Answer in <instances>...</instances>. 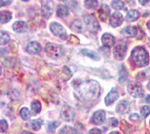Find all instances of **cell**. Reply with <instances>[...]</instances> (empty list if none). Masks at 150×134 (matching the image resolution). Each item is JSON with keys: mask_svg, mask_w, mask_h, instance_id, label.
Returning a JSON list of instances; mask_svg holds the SVG:
<instances>
[{"mask_svg": "<svg viewBox=\"0 0 150 134\" xmlns=\"http://www.w3.org/2000/svg\"><path fill=\"white\" fill-rule=\"evenodd\" d=\"M100 95V85L95 80H86L77 85L75 89V96L81 101L90 102L99 97Z\"/></svg>", "mask_w": 150, "mask_h": 134, "instance_id": "obj_1", "label": "cell"}, {"mask_svg": "<svg viewBox=\"0 0 150 134\" xmlns=\"http://www.w3.org/2000/svg\"><path fill=\"white\" fill-rule=\"evenodd\" d=\"M131 59L135 66L137 67H144L148 65L149 62V55L147 51L142 46H137L132 50Z\"/></svg>", "mask_w": 150, "mask_h": 134, "instance_id": "obj_2", "label": "cell"}, {"mask_svg": "<svg viewBox=\"0 0 150 134\" xmlns=\"http://www.w3.org/2000/svg\"><path fill=\"white\" fill-rule=\"evenodd\" d=\"M45 52L47 55L54 59H58L62 55L64 54V48L59 44H55V43H49L45 47Z\"/></svg>", "mask_w": 150, "mask_h": 134, "instance_id": "obj_3", "label": "cell"}, {"mask_svg": "<svg viewBox=\"0 0 150 134\" xmlns=\"http://www.w3.org/2000/svg\"><path fill=\"white\" fill-rule=\"evenodd\" d=\"M128 92L131 96L135 98H140L144 95L143 88H142L141 84L138 82H131L128 84Z\"/></svg>", "mask_w": 150, "mask_h": 134, "instance_id": "obj_4", "label": "cell"}, {"mask_svg": "<svg viewBox=\"0 0 150 134\" xmlns=\"http://www.w3.org/2000/svg\"><path fill=\"white\" fill-rule=\"evenodd\" d=\"M50 30L51 32L56 36H59L61 39H67V33H66V30L64 29L63 26L61 24L57 23V22H52L50 24Z\"/></svg>", "mask_w": 150, "mask_h": 134, "instance_id": "obj_5", "label": "cell"}, {"mask_svg": "<svg viewBox=\"0 0 150 134\" xmlns=\"http://www.w3.org/2000/svg\"><path fill=\"white\" fill-rule=\"evenodd\" d=\"M84 22H85L86 27L89 29L90 32L95 33V32H97L99 30V28H100L98 21L96 20L95 17L93 15H87L85 18H84Z\"/></svg>", "mask_w": 150, "mask_h": 134, "instance_id": "obj_6", "label": "cell"}, {"mask_svg": "<svg viewBox=\"0 0 150 134\" xmlns=\"http://www.w3.org/2000/svg\"><path fill=\"white\" fill-rule=\"evenodd\" d=\"M53 1L52 0H41V10L45 18H49L53 11Z\"/></svg>", "mask_w": 150, "mask_h": 134, "instance_id": "obj_7", "label": "cell"}, {"mask_svg": "<svg viewBox=\"0 0 150 134\" xmlns=\"http://www.w3.org/2000/svg\"><path fill=\"white\" fill-rule=\"evenodd\" d=\"M61 117L65 121H72L75 117V111L69 105H64L61 108Z\"/></svg>", "mask_w": 150, "mask_h": 134, "instance_id": "obj_8", "label": "cell"}, {"mask_svg": "<svg viewBox=\"0 0 150 134\" xmlns=\"http://www.w3.org/2000/svg\"><path fill=\"white\" fill-rule=\"evenodd\" d=\"M126 50H127V47L125 45H123V44L117 45L114 48V50H113V56H114L115 59L122 60L123 58H124L125 54H126Z\"/></svg>", "mask_w": 150, "mask_h": 134, "instance_id": "obj_9", "label": "cell"}, {"mask_svg": "<svg viewBox=\"0 0 150 134\" xmlns=\"http://www.w3.org/2000/svg\"><path fill=\"white\" fill-rule=\"evenodd\" d=\"M123 22V16L119 12H115L111 15L110 18V25L112 27H117V26L121 25Z\"/></svg>", "mask_w": 150, "mask_h": 134, "instance_id": "obj_10", "label": "cell"}, {"mask_svg": "<svg viewBox=\"0 0 150 134\" xmlns=\"http://www.w3.org/2000/svg\"><path fill=\"white\" fill-rule=\"evenodd\" d=\"M104 120H105V112H104L103 110H98V111L94 112L92 118H91L92 123L96 124V125L101 124Z\"/></svg>", "mask_w": 150, "mask_h": 134, "instance_id": "obj_11", "label": "cell"}, {"mask_svg": "<svg viewBox=\"0 0 150 134\" xmlns=\"http://www.w3.org/2000/svg\"><path fill=\"white\" fill-rule=\"evenodd\" d=\"M130 109V103L126 100H122L120 101L119 103L117 104L116 106V112L118 114H124V113H127Z\"/></svg>", "mask_w": 150, "mask_h": 134, "instance_id": "obj_12", "label": "cell"}, {"mask_svg": "<svg viewBox=\"0 0 150 134\" xmlns=\"http://www.w3.org/2000/svg\"><path fill=\"white\" fill-rule=\"evenodd\" d=\"M101 42L103 43V45L105 47H111V46L114 45L115 43V38L113 35H111L109 33H105L101 37Z\"/></svg>", "mask_w": 150, "mask_h": 134, "instance_id": "obj_13", "label": "cell"}, {"mask_svg": "<svg viewBox=\"0 0 150 134\" xmlns=\"http://www.w3.org/2000/svg\"><path fill=\"white\" fill-rule=\"evenodd\" d=\"M26 50H27V52L29 54H38L41 50V46L39 43L36 42V41H32V42H30L27 45Z\"/></svg>", "mask_w": 150, "mask_h": 134, "instance_id": "obj_14", "label": "cell"}, {"mask_svg": "<svg viewBox=\"0 0 150 134\" xmlns=\"http://www.w3.org/2000/svg\"><path fill=\"white\" fill-rule=\"evenodd\" d=\"M12 27H13V30L15 31V32H18V33H23L28 30V25L26 24V22H24V21H16V22L13 24Z\"/></svg>", "mask_w": 150, "mask_h": 134, "instance_id": "obj_15", "label": "cell"}, {"mask_svg": "<svg viewBox=\"0 0 150 134\" xmlns=\"http://www.w3.org/2000/svg\"><path fill=\"white\" fill-rule=\"evenodd\" d=\"M118 98V92L116 89H112L109 93L107 94V96L105 97V104L106 105H111L113 102L116 101V99Z\"/></svg>", "mask_w": 150, "mask_h": 134, "instance_id": "obj_16", "label": "cell"}, {"mask_svg": "<svg viewBox=\"0 0 150 134\" xmlns=\"http://www.w3.org/2000/svg\"><path fill=\"white\" fill-rule=\"evenodd\" d=\"M121 33L126 37H133L137 34V28L135 26H128L121 31Z\"/></svg>", "mask_w": 150, "mask_h": 134, "instance_id": "obj_17", "label": "cell"}, {"mask_svg": "<svg viewBox=\"0 0 150 134\" xmlns=\"http://www.w3.org/2000/svg\"><path fill=\"white\" fill-rule=\"evenodd\" d=\"M109 14H110L109 7L104 4V5H102V7L100 8V10H99V16H100V19L102 21H106V19L108 18Z\"/></svg>", "mask_w": 150, "mask_h": 134, "instance_id": "obj_18", "label": "cell"}, {"mask_svg": "<svg viewBox=\"0 0 150 134\" xmlns=\"http://www.w3.org/2000/svg\"><path fill=\"white\" fill-rule=\"evenodd\" d=\"M140 16V13L137 10H135V9H131V10L128 11L127 15H126V20L127 21H135L137 20V19L139 18Z\"/></svg>", "mask_w": 150, "mask_h": 134, "instance_id": "obj_19", "label": "cell"}, {"mask_svg": "<svg viewBox=\"0 0 150 134\" xmlns=\"http://www.w3.org/2000/svg\"><path fill=\"white\" fill-rule=\"evenodd\" d=\"M71 29L73 31H76V32H82L83 31V24H82L80 19H75L73 22L71 23Z\"/></svg>", "mask_w": 150, "mask_h": 134, "instance_id": "obj_20", "label": "cell"}, {"mask_svg": "<svg viewBox=\"0 0 150 134\" xmlns=\"http://www.w3.org/2000/svg\"><path fill=\"white\" fill-rule=\"evenodd\" d=\"M56 13H57L58 17H60V18H64V17H66L69 14V10H68V8H67L66 6L60 5V6L57 7Z\"/></svg>", "mask_w": 150, "mask_h": 134, "instance_id": "obj_21", "label": "cell"}, {"mask_svg": "<svg viewBox=\"0 0 150 134\" xmlns=\"http://www.w3.org/2000/svg\"><path fill=\"white\" fill-rule=\"evenodd\" d=\"M41 120H31L30 122H28L27 124H26V126L29 128V129H31V130H34V131H37V130H39L40 127H41Z\"/></svg>", "mask_w": 150, "mask_h": 134, "instance_id": "obj_22", "label": "cell"}, {"mask_svg": "<svg viewBox=\"0 0 150 134\" xmlns=\"http://www.w3.org/2000/svg\"><path fill=\"white\" fill-rule=\"evenodd\" d=\"M12 18V14L10 11H1V13H0V19H1V23L4 24V23H7L10 21V19Z\"/></svg>", "mask_w": 150, "mask_h": 134, "instance_id": "obj_23", "label": "cell"}, {"mask_svg": "<svg viewBox=\"0 0 150 134\" xmlns=\"http://www.w3.org/2000/svg\"><path fill=\"white\" fill-rule=\"evenodd\" d=\"M80 54L84 55V56H88L89 58L94 60H99V55L94 51H90V50H87V49H82L80 51Z\"/></svg>", "mask_w": 150, "mask_h": 134, "instance_id": "obj_24", "label": "cell"}, {"mask_svg": "<svg viewBox=\"0 0 150 134\" xmlns=\"http://www.w3.org/2000/svg\"><path fill=\"white\" fill-rule=\"evenodd\" d=\"M31 111L33 114H38L41 111V104L38 100H35L31 103Z\"/></svg>", "mask_w": 150, "mask_h": 134, "instance_id": "obj_25", "label": "cell"}, {"mask_svg": "<svg viewBox=\"0 0 150 134\" xmlns=\"http://www.w3.org/2000/svg\"><path fill=\"white\" fill-rule=\"evenodd\" d=\"M84 5L88 9H95L98 6L97 0H84Z\"/></svg>", "mask_w": 150, "mask_h": 134, "instance_id": "obj_26", "label": "cell"}, {"mask_svg": "<svg viewBox=\"0 0 150 134\" xmlns=\"http://www.w3.org/2000/svg\"><path fill=\"white\" fill-rule=\"evenodd\" d=\"M1 35H0V43H1V45H6L7 43L9 42V40H10V37H9V35L7 34L6 32H4V31H1Z\"/></svg>", "mask_w": 150, "mask_h": 134, "instance_id": "obj_27", "label": "cell"}, {"mask_svg": "<svg viewBox=\"0 0 150 134\" xmlns=\"http://www.w3.org/2000/svg\"><path fill=\"white\" fill-rule=\"evenodd\" d=\"M111 4H112V7L115 10H120V9L124 8V3L121 0H113Z\"/></svg>", "mask_w": 150, "mask_h": 134, "instance_id": "obj_28", "label": "cell"}, {"mask_svg": "<svg viewBox=\"0 0 150 134\" xmlns=\"http://www.w3.org/2000/svg\"><path fill=\"white\" fill-rule=\"evenodd\" d=\"M60 134H76V130L70 126H64L60 130Z\"/></svg>", "mask_w": 150, "mask_h": 134, "instance_id": "obj_29", "label": "cell"}, {"mask_svg": "<svg viewBox=\"0 0 150 134\" xmlns=\"http://www.w3.org/2000/svg\"><path fill=\"white\" fill-rule=\"evenodd\" d=\"M20 116L22 117V119L24 120H27L30 117V111L28 110V108H26V107H23L22 109L20 110Z\"/></svg>", "mask_w": 150, "mask_h": 134, "instance_id": "obj_30", "label": "cell"}, {"mask_svg": "<svg viewBox=\"0 0 150 134\" xmlns=\"http://www.w3.org/2000/svg\"><path fill=\"white\" fill-rule=\"evenodd\" d=\"M8 96L10 97L12 100H16V99L19 98V96H20V93H19V92L16 89H13V90H11V91H9Z\"/></svg>", "mask_w": 150, "mask_h": 134, "instance_id": "obj_31", "label": "cell"}, {"mask_svg": "<svg viewBox=\"0 0 150 134\" xmlns=\"http://www.w3.org/2000/svg\"><path fill=\"white\" fill-rule=\"evenodd\" d=\"M58 126H59V122H57V121L50 122V123H48V125H47V130L51 132V131H54Z\"/></svg>", "mask_w": 150, "mask_h": 134, "instance_id": "obj_32", "label": "cell"}, {"mask_svg": "<svg viewBox=\"0 0 150 134\" xmlns=\"http://www.w3.org/2000/svg\"><path fill=\"white\" fill-rule=\"evenodd\" d=\"M140 113L143 117H147L150 114V106H143L140 110Z\"/></svg>", "mask_w": 150, "mask_h": 134, "instance_id": "obj_33", "label": "cell"}, {"mask_svg": "<svg viewBox=\"0 0 150 134\" xmlns=\"http://www.w3.org/2000/svg\"><path fill=\"white\" fill-rule=\"evenodd\" d=\"M106 123H107V125L110 126V127H116V126L118 125V120L116 118H109L106 121Z\"/></svg>", "mask_w": 150, "mask_h": 134, "instance_id": "obj_34", "label": "cell"}, {"mask_svg": "<svg viewBox=\"0 0 150 134\" xmlns=\"http://www.w3.org/2000/svg\"><path fill=\"white\" fill-rule=\"evenodd\" d=\"M0 128H1V132H5V131L7 130V128H8V124H7L6 120L2 119V120L0 121Z\"/></svg>", "mask_w": 150, "mask_h": 134, "instance_id": "obj_35", "label": "cell"}, {"mask_svg": "<svg viewBox=\"0 0 150 134\" xmlns=\"http://www.w3.org/2000/svg\"><path fill=\"white\" fill-rule=\"evenodd\" d=\"M129 119H130V120L132 121V122H135V123H137V122H139V121H140V116L138 115V114L134 113V114H132V115H130Z\"/></svg>", "mask_w": 150, "mask_h": 134, "instance_id": "obj_36", "label": "cell"}, {"mask_svg": "<svg viewBox=\"0 0 150 134\" xmlns=\"http://www.w3.org/2000/svg\"><path fill=\"white\" fill-rule=\"evenodd\" d=\"M88 134H101V131H100V129L92 128V129H91V130L88 132Z\"/></svg>", "mask_w": 150, "mask_h": 134, "instance_id": "obj_37", "label": "cell"}, {"mask_svg": "<svg viewBox=\"0 0 150 134\" xmlns=\"http://www.w3.org/2000/svg\"><path fill=\"white\" fill-rule=\"evenodd\" d=\"M70 42L71 43H79V40H78V38H76L74 35H71L70 36Z\"/></svg>", "mask_w": 150, "mask_h": 134, "instance_id": "obj_38", "label": "cell"}, {"mask_svg": "<svg viewBox=\"0 0 150 134\" xmlns=\"http://www.w3.org/2000/svg\"><path fill=\"white\" fill-rule=\"evenodd\" d=\"M0 2H1V4H0L1 6L9 5V4L11 3V0H0Z\"/></svg>", "mask_w": 150, "mask_h": 134, "instance_id": "obj_39", "label": "cell"}, {"mask_svg": "<svg viewBox=\"0 0 150 134\" xmlns=\"http://www.w3.org/2000/svg\"><path fill=\"white\" fill-rule=\"evenodd\" d=\"M139 3L141 4V5H146L147 3L149 2V0H138Z\"/></svg>", "mask_w": 150, "mask_h": 134, "instance_id": "obj_40", "label": "cell"}, {"mask_svg": "<svg viewBox=\"0 0 150 134\" xmlns=\"http://www.w3.org/2000/svg\"><path fill=\"white\" fill-rule=\"evenodd\" d=\"M144 74H146V76L145 77H148V78H150V68H148V69L144 72Z\"/></svg>", "mask_w": 150, "mask_h": 134, "instance_id": "obj_41", "label": "cell"}, {"mask_svg": "<svg viewBox=\"0 0 150 134\" xmlns=\"http://www.w3.org/2000/svg\"><path fill=\"white\" fill-rule=\"evenodd\" d=\"M145 100H146V102H148V103H150V95H148V96L146 97V99H145Z\"/></svg>", "mask_w": 150, "mask_h": 134, "instance_id": "obj_42", "label": "cell"}, {"mask_svg": "<svg viewBox=\"0 0 150 134\" xmlns=\"http://www.w3.org/2000/svg\"><path fill=\"white\" fill-rule=\"evenodd\" d=\"M21 134H33V133H31V132H29V131H23Z\"/></svg>", "mask_w": 150, "mask_h": 134, "instance_id": "obj_43", "label": "cell"}, {"mask_svg": "<svg viewBox=\"0 0 150 134\" xmlns=\"http://www.w3.org/2000/svg\"><path fill=\"white\" fill-rule=\"evenodd\" d=\"M147 27H148V29L150 30V21H148V23H147Z\"/></svg>", "mask_w": 150, "mask_h": 134, "instance_id": "obj_44", "label": "cell"}, {"mask_svg": "<svg viewBox=\"0 0 150 134\" xmlns=\"http://www.w3.org/2000/svg\"><path fill=\"white\" fill-rule=\"evenodd\" d=\"M110 134H120L119 132H116V131H113V132H111Z\"/></svg>", "mask_w": 150, "mask_h": 134, "instance_id": "obj_45", "label": "cell"}, {"mask_svg": "<svg viewBox=\"0 0 150 134\" xmlns=\"http://www.w3.org/2000/svg\"><path fill=\"white\" fill-rule=\"evenodd\" d=\"M148 89L150 90V81L148 82Z\"/></svg>", "mask_w": 150, "mask_h": 134, "instance_id": "obj_46", "label": "cell"}, {"mask_svg": "<svg viewBox=\"0 0 150 134\" xmlns=\"http://www.w3.org/2000/svg\"><path fill=\"white\" fill-rule=\"evenodd\" d=\"M22 1H29V0H22Z\"/></svg>", "mask_w": 150, "mask_h": 134, "instance_id": "obj_47", "label": "cell"}, {"mask_svg": "<svg viewBox=\"0 0 150 134\" xmlns=\"http://www.w3.org/2000/svg\"><path fill=\"white\" fill-rule=\"evenodd\" d=\"M61 1H66V0H61Z\"/></svg>", "mask_w": 150, "mask_h": 134, "instance_id": "obj_48", "label": "cell"}, {"mask_svg": "<svg viewBox=\"0 0 150 134\" xmlns=\"http://www.w3.org/2000/svg\"><path fill=\"white\" fill-rule=\"evenodd\" d=\"M149 124H150V122H149Z\"/></svg>", "mask_w": 150, "mask_h": 134, "instance_id": "obj_49", "label": "cell"}]
</instances>
